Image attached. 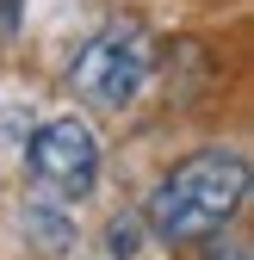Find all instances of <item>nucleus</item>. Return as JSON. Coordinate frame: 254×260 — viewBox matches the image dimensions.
Returning a JSON list of instances; mask_svg holds the SVG:
<instances>
[{"label": "nucleus", "instance_id": "f257e3e1", "mask_svg": "<svg viewBox=\"0 0 254 260\" xmlns=\"http://www.w3.org/2000/svg\"><path fill=\"white\" fill-rule=\"evenodd\" d=\"M242 199H248V155L242 149H199L155 180L143 223L168 248H199L211 230H224L242 211Z\"/></svg>", "mask_w": 254, "mask_h": 260}, {"label": "nucleus", "instance_id": "f03ea898", "mask_svg": "<svg viewBox=\"0 0 254 260\" xmlns=\"http://www.w3.org/2000/svg\"><path fill=\"white\" fill-rule=\"evenodd\" d=\"M149 31L137 19H112L100 25L93 38L81 44V56L69 62V87L81 93L87 106H100V112H118V106H131L143 81H149Z\"/></svg>", "mask_w": 254, "mask_h": 260}, {"label": "nucleus", "instance_id": "7ed1b4c3", "mask_svg": "<svg viewBox=\"0 0 254 260\" xmlns=\"http://www.w3.org/2000/svg\"><path fill=\"white\" fill-rule=\"evenodd\" d=\"M31 180L44 192H56L62 205H81L100 186V137L81 118H50L31 137Z\"/></svg>", "mask_w": 254, "mask_h": 260}, {"label": "nucleus", "instance_id": "20e7f679", "mask_svg": "<svg viewBox=\"0 0 254 260\" xmlns=\"http://www.w3.org/2000/svg\"><path fill=\"white\" fill-rule=\"evenodd\" d=\"M205 260H254V254H248V236H224V230H211V236H205Z\"/></svg>", "mask_w": 254, "mask_h": 260}, {"label": "nucleus", "instance_id": "39448f33", "mask_svg": "<svg viewBox=\"0 0 254 260\" xmlns=\"http://www.w3.org/2000/svg\"><path fill=\"white\" fill-rule=\"evenodd\" d=\"M106 242H112V254H137V242H143V217H112Z\"/></svg>", "mask_w": 254, "mask_h": 260}, {"label": "nucleus", "instance_id": "423d86ee", "mask_svg": "<svg viewBox=\"0 0 254 260\" xmlns=\"http://www.w3.org/2000/svg\"><path fill=\"white\" fill-rule=\"evenodd\" d=\"M19 7H25V0H0V38L19 31Z\"/></svg>", "mask_w": 254, "mask_h": 260}]
</instances>
